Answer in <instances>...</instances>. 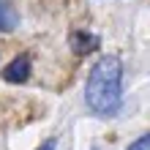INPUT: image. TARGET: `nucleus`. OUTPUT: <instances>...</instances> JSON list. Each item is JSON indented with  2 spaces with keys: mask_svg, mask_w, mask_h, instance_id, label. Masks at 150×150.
Wrapping results in <instances>:
<instances>
[{
  "mask_svg": "<svg viewBox=\"0 0 150 150\" xmlns=\"http://www.w3.org/2000/svg\"><path fill=\"white\" fill-rule=\"evenodd\" d=\"M123 60L104 55L93 63L85 85V104L96 117H115L123 107Z\"/></svg>",
  "mask_w": 150,
  "mask_h": 150,
  "instance_id": "nucleus-1",
  "label": "nucleus"
},
{
  "mask_svg": "<svg viewBox=\"0 0 150 150\" xmlns=\"http://www.w3.org/2000/svg\"><path fill=\"white\" fill-rule=\"evenodd\" d=\"M30 71H33L30 55H19V57H14L11 63L0 71V76H3L8 85H22V82H28V79H30Z\"/></svg>",
  "mask_w": 150,
  "mask_h": 150,
  "instance_id": "nucleus-2",
  "label": "nucleus"
},
{
  "mask_svg": "<svg viewBox=\"0 0 150 150\" xmlns=\"http://www.w3.org/2000/svg\"><path fill=\"white\" fill-rule=\"evenodd\" d=\"M71 49L76 55H90L93 49H98V36L90 30H74L71 33Z\"/></svg>",
  "mask_w": 150,
  "mask_h": 150,
  "instance_id": "nucleus-3",
  "label": "nucleus"
},
{
  "mask_svg": "<svg viewBox=\"0 0 150 150\" xmlns=\"http://www.w3.org/2000/svg\"><path fill=\"white\" fill-rule=\"evenodd\" d=\"M16 22H19V16H16L14 6H8L6 0H0V30H3V33H11L16 28Z\"/></svg>",
  "mask_w": 150,
  "mask_h": 150,
  "instance_id": "nucleus-4",
  "label": "nucleus"
},
{
  "mask_svg": "<svg viewBox=\"0 0 150 150\" xmlns=\"http://www.w3.org/2000/svg\"><path fill=\"white\" fill-rule=\"evenodd\" d=\"M126 150H150V134H139Z\"/></svg>",
  "mask_w": 150,
  "mask_h": 150,
  "instance_id": "nucleus-5",
  "label": "nucleus"
},
{
  "mask_svg": "<svg viewBox=\"0 0 150 150\" xmlns=\"http://www.w3.org/2000/svg\"><path fill=\"white\" fill-rule=\"evenodd\" d=\"M55 147H57V142H55V139H47V142H44L38 150H55Z\"/></svg>",
  "mask_w": 150,
  "mask_h": 150,
  "instance_id": "nucleus-6",
  "label": "nucleus"
}]
</instances>
